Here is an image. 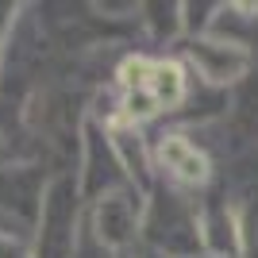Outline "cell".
Wrapping results in <instances>:
<instances>
[{
    "mask_svg": "<svg viewBox=\"0 0 258 258\" xmlns=\"http://www.w3.org/2000/svg\"><path fill=\"white\" fill-rule=\"evenodd\" d=\"M119 116L131 123L154 119L162 112H173L189 100V70L177 58H147L135 54L119 66Z\"/></svg>",
    "mask_w": 258,
    "mask_h": 258,
    "instance_id": "1",
    "label": "cell"
},
{
    "mask_svg": "<svg viewBox=\"0 0 258 258\" xmlns=\"http://www.w3.org/2000/svg\"><path fill=\"white\" fill-rule=\"evenodd\" d=\"M143 243L158 258H193L205 250L201 239V205L189 193L158 189L147 201L143 216Z\"/></svg>",
    "mask_w": 258,
    "mask_h": 258,
    "instance_id": "2",
    "label": "cell"
},
{
    "mask_svg": "<svg viewBox=\"0 0 258 258\" xmlns=\"http://www.w3.org/2000/svg\"><path fill=\"white\" fill-rule=\"evenodd\" d=\"M81 212H85V197L77 189L74 173L50 177V181H46V193H43V205H39L35 231H31L35 258H74Z\"/></svg>",
    "mask_w": 258,
    "mask_h": 258,
    "instance_id": "3",
    "label": "cell"
},
{
    "mask_svg": "<svg viewBox=\"0 0 258 258\" xmlns=\"http://www.w3.org/2000/svg\"><path fill=\"white\" fill-rule=\"evenodd\" d=\"M143 216H147V197L143 189L127 185L119 193H108L89 205V231L104 250L112 254H127L143 239Z\"/></svg>",
    "mask_w": 258,
    "mask_h": 258,
    "instance_id": "4",
    "label": "cell"
},
{
    "mask_svg": "<svg viewBox=\"0 0 258 258\" xmlns=\"http://www.w3.org/2000/svg\"><path fill=\"white\" fill-rule=\"evenodd\" d=\"M185 62L205 85L212 89H231L243 85L250 77V66H254V54L247 50L243 39H231V35H197L185 43Z\"/></svg>",
    "mask_w": 258,
    "mask_h": 258,
    "instance_id": "5",
    "label": "cell"
},
{
    "mask_svg": "<svg viewBox=\"0 0 258 258\" xmlns=\"http://www.w3.org/2000/svg\"><path fill=\"white\" fill-rule=\"evenodd\" d=\"M77 177V189L85 197V205L100 201L108 193H119V189H127L131 177L123 173L119 166V154L108 139L104 123H85V139H81V166L74 170Z\"/></svg>",
    "mask_w": 258,
    "mask_h": 258,
    "instance_id": "6",
    "label": "cell"
},
{
    "mask_svg": "<svg viewBox=\"0 0 258 258\" xmlns=\"http://www.w3.org/2000/svg\"><path fill=\"white\" fill-rule=\"evenodd\" d=\"M154 154V170L162 173L166 189H177V193H193V189H205L208 177H212V162L208 154L197 147L189 135L181 131H166L151 143Z\"/></svg>",
    "mask_w": 258,
    "mask_h": 258,
    "instance_id": "7",
    "label": "cell"
},
{
    "mask_svg": "<svg viewBox=\"0 0 258 258\" xmlns=\"http://www.w3.org/2000/svg\"><path fill=\"white\" fill-rule=\"evenodd\" d=\"M43 193H46L43 170H35V166H0V216L35 227Z\"/></svg>",
    "mask_w": 258,
    "mask_h": 258,
    "instance_id": "8",
    "label": "cell"
},
{
    "mask_svg": "<svg viewBox=\"0 0 258 258\" xmlns=\"http://www.w3.org/2000/svg\"><path fill=\"white\" fill-rule=\"evenodd\" d=\"M104 131H108V139H112V147H116L119 166H123V173L131 177V185H135V189H147L151 177H154V154H151V143L143 139V127L116 112V116L104 119Z\"/></svg>",
    "mask_w": 258,
    "mask_h": 258,
    "instance_id": "9",
    "label": "cell"
},
{
    "mask_svg": "<svg viewBox=\"0 0 258 258\" xmlns=\"http://www.w3.org/2000/svg\"><path fill=\"white\" fill-rule=\"evenodd\" d=\"M201 239H205L208 254L239 258V231H235V208L212 197L208 205H201Z\"/></svg>",
    "mask_w": 258,
    "mask_h": 258,
    "instance_id": "10",
    "label": "cell"
},
{
    "mask_svg": "<svg viewBox=\"0 0 258 258\" xmlns=\"http://www.w3.org/2000/svg\"><path fill=\"white\" fill-rule=\"evenodd\" d=\"M31 231H35V227L0 216V258H35Z\"/></svg>",
    "mask_w": 258,
    "mask_h": 258,
    "instance_id": "11",
    "label": "cell"
},
{
    "mask_svg": "<svg viewBox=\"0 0 258 258\" xmlns=\"http://www.w3.org/2000/svg\"><path fill=\"white\" fill-rule=\"evenodd\" d=\"M239 231V258H258V201H243L235 208Z\"/></svg>",
    "mask_w": 258,
    "mask_h": 258,
    "instance_id": "12",
    "label": "cell"
},
{
    "mask_svg": "<svg viewBox=\"0 0 258 258\" xmlns=\"http://www.w3.org/2000/svg\"><path fill=\"white\" fill-rule=\"evenodd\" d=\"M235 116L239 127L258 139V74H250L243 85H239V100H235Z\"/></svg>",
    "mask_w": 258,
    "mask_h": 258,
    "instance_id": "13",
    "label": "cell"
},
{
    "mask_svg": "<svg viewBox=\"0 0 258 258\" xmlns=\"http://www.w3.org/2000/svg\"><path fill=\"white\" fill-rule=\"evenodd\" d=\"M147 12H154V16H147L154 39H166V35L173 39L177 31H185V23H181V4H154V8H147Z\"/></svg>",
    "mask_w": 258,
    "mask_h": 258,
    "instance_id": "14",
    "label": "cell"
},
{
    "mask_svg": "<svg viewBox=\"0 0 258 258\" xmlns=\"http://www.w3.org/2000/svg\"><path fill=\"white\" fill-rule=\"evenodd\" d=\"M112 258H143V254H135V250H127V254H112Z\"/></svg>",
    "mask_w": 258,
    "mask_h": 258,
    "instance_id": "15",
    "label": "cell"
},
{
    "mask_svg": "<svg viewBox=\"0 0 258 258\" xmlns=\"http://www.w3.org/2000/svg\"><path fill=\"white\" fill-rule=\"evenodd\" d=\"M193 258H224V254H208V250H201V254H193Z\"/></svg>",
    "mask_w": 258,
    "mask_h": 258,
    "instance_id": "16",
    "label": "cell"
}]
</instances>
